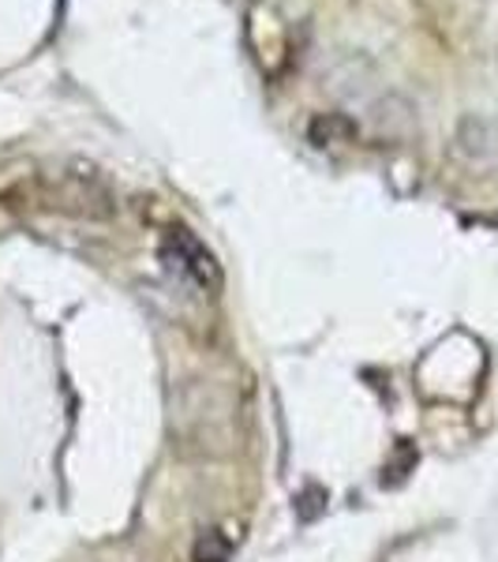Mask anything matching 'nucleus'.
Returning a JSON list of instances; mask_svg holds the SVG:
<instances>
[{
	"mask_svg": "<svg viewBox=\"0 0 498 562\" xmlns=\"http://www.w3.org/2000/svg\"><path fill=\"white\" fill-rule=\"evenodd\" d=\"M166 251H177V262L199 281V285H206V289L217 285V267H214L211 251H206L188 229H173V237H169Z\"/></svg>",
	"mask_w": 498,
	"mask_h": 562,
	"instance_id": "obj_1",
	"label": "nucleus"
},
{
	"mask_svg": "<svg viewBox=\"0 0 498 562\" xmlns=\"http://www.w3.org/2000/svg\"><path fill=\"white\" fill-rule=\"evenodd\" d=\"M195 559L199 562H225V559H229V543L217 537V532H206V537L199 540V548H195Z\"/></svg>",
	"mask_w": 498,
	"mask_h": 562,
	"instance_id": "obj_2",
	"label": "nucleus"
}]
</instances>
